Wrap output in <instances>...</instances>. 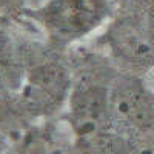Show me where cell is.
Segmentation results:
<instances>
[{
    "label": "cell",
    "mask_w": 154,
    "mask_h": 154,
    "mask_svg": "<svg viewBox=\"0 0 154 154\" xmlns=\"http://www.w3.org/2000/svg\"><path fill=\"white\" fill-rule=\"evenodd\" d=\"M103 12V0H54L46 9V22L59 35L75 37L94 28Z\"/></svg>",
    "instance_id": "6da1fadb"
},
{
    "label": "cell",
    "mask_w": 154,
    "mask_h": 154,
    "mask_svg": "<svg viewBox=\"0 0 154 154\" xmlns=\"http://www.w3.org/2000/svg\"><path fill=\"white\" fill-rule=\"evenodd\" d=\"M6 114H8V111H6V105L2 102V99H0V123H2V122L6 119Z\"/></svg>",
    "instance_id": "5b68a950"
},
{
    "label": "cell",
    "mask_w": 154,
    "mask_h": 154,
    "mask_svg": "<svg viewBox=\"0 0 154 154\" xmlns=\"http://www.w3.org/2000/svg\"><path fill=\"white\" fill-rule=\"evenodd\" d=\"M108 106L106 91L97 86L79 89L72 96V112L80 139L105 133L103 123L108 119Z\"/></svg>",
    "instance_id": "3957f363"
},
{
    "label": "cell",
    "mask_w": 154,
    "mask_h": 154,
    "mask_svg": "<svg viewBox=\"0 0 154 154\" xmlns=\"http://www.w3.org/2000/svg\"><path fill=\"white\" fill-rule=\"evenodd\" d=\"M109 106L123 123L142 133L154 131V96L136 83L117 88L109 100Z\"/></svg>",
    "instance_id": "7a4b0ae2"
},
{
    "label": "cell",
    "mask_w": 154,
    "mask_h": 154,
    "mask_svg": "<svg viewBox=\"0 0 154 154\" xmlns=\"http://www.w3.org/2000/svg\"><path fill=\"white\" fill-rule=\"evenodd\" d=\"M9 63V45L8 38L0 32V72L5 71Z\"/></svg>",
    "instance_id": "277c9868"
},
{
    "label": "cell",
    "mask_w": 154,
    "mask_h": 154,
    "mask_svg": "<svg viewBox=\"0 0 154 154\" xmlns=\"http://www.w3.org/2000/svg\"><path fill=\"white\" fill-rule=\"evenodd\" d=\"M0 152H2V146H0Z\"/></svg>",
    "instance_id": "8992f818"
}]
</instances>
